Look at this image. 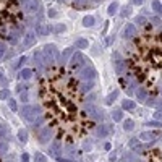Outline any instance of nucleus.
I'll use <instances>...</instances> for the list:
<instances>
[{"label":"nucleus","instance_id":"1","mask_svg":"<svg viewBox=\"0 0 162 162\" xmlns=\"http://www.w3.org/2000/svg\"><path fill=\"white\" fill-rule=\"evenodd\" d=\"M39 102L47 126L59 143L75 144L96 126L84 86L67 67H50L39 81Z\"/></svg>","mask_w":162,"mask_h":162},{"label":"nucleus","instance_id":"2","mask_svg":"<svg viewBox=\"0 0 162 162\" xmlns=\"http://www.w3.org/2000/svg\"><path fill=\"white\" fill-rule=\"evenodd\" d=\"M126 68L147 94L162 93V31L146 24L126 54Z\"/></svg>","mask_w":162,"mask_h":162},{"label":"nucleus","instance_id":"3","mask_svg":"<svg viewBox=\"0 0 162 162\" xmlns=\"http://www.w3.org/2000/svg\"><path fill=\"white\" fill-rule=\"evenodd\" d=\"M23 13L20 10L18 0H0V36L8 39L10 29L20 24Z\"/></svg>","mask_w":162,"mask_h":162},{"label":"nucleus","instance_id":"4","mask_svg":"<svg viewBox=\"0 0 162 162\" xmlns=\"http://www.w3.org/2000/svg\"><path fill=\"white\" fill-rule=\"evenodd\" d=\"M139 162H162V143L152 146L146 152H143Z\"/></svg>","mask_w":162,"mask_h":162},{"label":"nucleus","instance_id":"5","mask_svg":"<svg viewBox=\"0 0 162 162\" xmlns=\"http://www.w3.org/2000/svg\"><path fill=\"white\" fill-rule=\"evenodd\" d=\"M21 115H23L24 120L34 122L37 118V107H34V105H24V107L21 109Z\"/></svg>","mask_w":162,"mask_h":162},{"label":"nucleus","instance_id":"6","mask_svg":"<svg viewBox=\"0 0 162 162\" xmlns=\"http://www.w3.org/2000/svg\"><path fill=\"white\" fill-rule=\"evenodd\" d=\"M34 44H36V34H34V33H28L24 36V39H23V47L24 49H29Z\"/></svg>","mask_w":162,"mask_h":162},{"label":"nucleus","instance_id":"7","mask_svg":"<svg viewBox=\"0 0 162 162\" xmlns=\"http://www.w3.org/2000/svg\"><path fill=\"white\" fill-rule=\"evenodd\" d=\"M37 5H39L37 0H29V3L26 5V10L31 11V13H34V11H36V8H37Z\"/></svg>","mask_w":162,"mask_h":162},{"label":"nucleus","instance_id":"8","mask_svg":"<svg viewBox=\"0 0 162 162\" xmlns=\"http://www.w3.org/2000/svg\"><path fill=\"white\" fill-rule=\"evenodd\" d=\"M31 75H33V70H29V68H24V70H21V72H20V76H21L23 80L31 78Z\"/></svg>","mask_w":162,"mask_h":162},{"label":"nucleus","instance_id":"9","mask_svg":"<svg viewBox=\"0 0 162 162\" xmlns=\"http://www.w3.org/2000/svg\"><path fill=\"white\" fill-rule=\"evenodd\" d=\"M8 138V131H7L5 125H0V139H7Z\"/></svg>","mask_w":162,"mask_h":162},{"label":"nucleus","instance_id":"10","mask_svg":"<svg viewBox=\"0 0 162 162\" xmlns=\"http://www.w3.org/2000/svg\"><path fill=\"white\" fill-rule=\"evenodd\" d=\"M18 138H20V141L26 143L28 141V133H26V130H20L18 131Z\"/></svg>","mask_w":162,"mask_h":162},{"label":"nucleus","instance_id":"11","mask_svg":"<svg viewBox=\"0 0 162 162\" xmlns=\"http://www.w3.org/2000/svg\"><path fill=\"white\" fill-rule=\"evenodd\" d=\"M34 160H36V162H46V156H44V154H41V152H36Z\"/></svg>","mask_w":162,"mask_h":162},{"label":"nucleus","instance_id":"12","mask_svg":"<svg viewBox=\"0 0 162 162\" xmlns=\"http://www.w3.org/2000/svg\"><path fill=\"white\" fill-rule=\"evenodd\" d=\"M5 50H7V47H5V42H3V41H0V59L3 57Z\"/></svg>","mask_w":162,"mask_h":162},{"label":"nucleus","instance_id":"13","mask_svg":"<svg viewBox=\"0 0 162 162\" xmlns=\"http://www.w3.org/2000/svg\"><path fill=\"white\" fill-rule=\"evenodd\" d=\"M8 96H10V93H8V91H7V89H3L2 93H0V99H7V97H8Z\"/></svg>","mask_w":162,"mask_h":162},{"label":"nucleus","instance_id":"14","mask_svg":"<svg viewBox=\"0 0 162 162\" xmlns=\"http://www.w3.org/2000/svg\"><path fill=\"white\" fill-rule=\"evenodd\" d=\"M8 105H10V109H11V110H16V102L13 101V99L8 101Z\"/></svg>","mask_w":162,"mask_h":162},{"label":"nucleus","instance_id":"15","mask_svg":"<svg viewBox=\"0 0 162 162\" xmlns=\"http://www.w3.org/2000/svg\"><path fill=\"white\" fill-rule=\"evenodd\" d=\"M84 24L91 26V24H93V18H84Z\"/></svg>","mask_w":162,"mask_h":162},{"label":"nucleus","instance_id":"16","mask_svg":"<svg viewBox=\"0 0 162 162\" xmlns=\"http://www.w3.org/2000/svg\"><path fill=\"white\" fill-rule=\"evenodd\" d=\"M21 160H23V162H28V160H29V156H28V154H23V156H21Z\"/></svg>","mask_w":162,"mask_h":162},{"label":"nucleus","instance_id":"17","mask_svg":"<svg viewBox=\"0 0 162 162\" xmlns=\"http://www.w3.org/2000/svg\"><path fill=\"white\" fill-rule=\"evenodd\" d=\"M76 44H78V47H84V46H86V42H84V41H78Z\"/></svg>","mask_w":162,"mask_h":162},{"label":"nucleus","instance_id":"18","mask_svg":"<svg viewBox=\"0 0 162 162\" xmlns=\"http://www.w3.org/2000/svg\"><path fill=\"white\" fill-rule=\"evenodd\" d=\"M0 80H2V73H0Z\"/></svg>","mask_w":162,"mask_h":162},{"label":"nucleus","instance_id":"19","mask_svg":"<svg viewBox=\"0 0 162 162\" xmlns=\"http://www.w3.org/2000/svg\"><path fill=\"white\" fill-rule=\"evenodd\" d=\"M0 162H2V160H0Z\"/></svg>","mask_w":162,"mask_h":162}]
</instances>
